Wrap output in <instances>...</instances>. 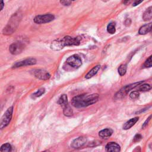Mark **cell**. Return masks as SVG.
<instances>
[{
	"mask_svg": "<svg viewBox=\"0 0 152 152\" xmlns=\"http://www.w3.org/2000/svg\"><path fill=\"white\" fill-rule=\"evenodd\" d=\"M99 97V96L97 93L80 94L72 98L71 104L75 107L82 108L96 103Z\"/></svg>",
	"mask_w": 152,
	"mask_h": 152,
	"instance_id": "obj_1",
	"label": "cell"
},
{
	"mask_svg": "<svg viewBox=\"0 0 152 152\" xmlns=\"http://www.w3.org/2000/svg\"><path fill=\"white\" fill-rule=\"evenodd\" d=\"M20 20L21 19L19 14L16 13L14 14L9 20V22L6 26V27H4L3 30V33L4 34H12L17 28Z\"/></svg>",
	"mask_w": 152,
	"mask_h": 152,
	"instance_id": "obj_2",
	"label": "cell"
},
{
	"mask_svg": "<svg viewBox=\"0 0 152 152\" xmlns=\"http://www.w3.org/2000/svg\"><path fill=\"white\" fill-rule=\"evenodd\" d=\"M144 82V81H138V82H136L134 83H132L128 85H126L124 87H123L122 88H121L115 94L114 96V99L115 100H119V99H121L123 97H124L128 92H129L132 89L135 88L136 87H137L138 86L140 85L141 84H142Z\"/></svg>",
	"mask_w": 152,
	"mask_h": 152,
	"instance_id": "obj_3",
	"label": "cell"
},
{
	"mask_svg": "<svg viewBox=\"0 0 152 152\" xmlns=\"http://www.w3.org/2000/svg\"><path fill=\"white\" fill-rule=\"evenodd\" d=\"M59 39H60L62 47L63 48L65 46H73V45L77 46L80 43V38L79 37H72L69 36H66Z\"/></svg>",
	"mask_w": 152,
	"mask_h": 152,
	"instance_id": "obj_4",
	"label": "cell"
},
{
	"mask_svg": "<svg viewBox=\"0 0 152 152\" xmlns=\"http://www.w3.org/2000/svg\"><path fill=\"white\" fill-rule=\"evenodd\" d=\"M13 112V107L11 106L8 107L5 112L4 113L3 116L1 118V122H0V128L1 129H3L6 127L10 122Z\"/></svg>",
	"mask_w": 152,
	"mask_h": 152,
	"instance_id": "obj_5",
	"label": "cell"
},
{
	"mask_svg": "<svg viewBox=\"0 0 152 152\" xmlns=\"http://www.w3.org/2000/svg\"><path fill=\"white\" fill-rule=\"evenodd\" d=\"M55 18V16L52 14H45L43 15H38L36 16L33 20L36 24H44L49 23L53 21Z\"/></svg>",
	"mask_w": 152,
	"mask_h": 152,
	"instance_id": "obj_6",
	"label": "cell"
},
{
	"mask_svg": "<svg viewBox=\"0 0 152 152\" xmlns=\"http://www.w3.org/2000/svg\"><path fill=\"white\" fill-rule=\"evenodd\" d=\"M66 62L69 65L75 68H78L82 65V61L81 58L76 54L72 55L68 57Z\"/></svg>",
	"mask_w": 152,
	"mask_h": 152,
	"instance_id": "obj_7",
	"label": "cell"
},
{
	"mask_svg": "<svg viewBox=\"0 0 152 152\" xmlns=\"http://www.w3.org/2000/svg\"><path fill=\"white\" fill-rule=\"evenodd\" d=\"M36 62H37V61L35 58H27V59L16 62L15 64H13V65L12 66V68H16L21 66H27V65H35Z\"/></svg>",
	"mask_w": 152,
	"mask_h": 152,
	"instance_id": "obj_8",
	"label": "cell"
},
{
	"mask_svg": "<svg viewBox=\"0 0 152 152\" xmlns=\"http://www.w3.org/2000/svg\"><path fill=\"white\" fill-rule=\"evenodd\" d=\"M24 45L21 42H15L12 43L9 47V50L12 55H18L21 53L24 49Z\"/></svg>",
	"mask_w": 152,
	"mask_h": 152,
	"instance_id": "obj_9",
	"label": "cell"
},
{
	"mask_svg": "<svg viewBox=\"0 0 152 152\" xmlns=\"http://www.w3.org/2000/svg\"><path fill=\"white\" fill-rule=\"evenodd\" d=\"M87 142V138L86 137H79L75 139H74L71 144V147L73 148H80L83 147Z\"/></svg>",
	"mask_w": 152,
	"mask_h": 152,
	"instance_id": "obj_10",
	"label": "cell"
},
{
	"mask_svg": "<svg viewBox=\"0 0 152 152\" xmlns=\"http://www.w3.org/2000/svg\"><path fill=\"white\" fill-rule=\"evenodd\" d=\"M33 74L35 77L42 80H48L50 77V74L47 71L41 69L34 70Z\"/></svg>",
	"mask_w": 152,
	"mask_h": 152,
	"instance_id": "obj_11",
	"label": "cell"
},
{
	"mask_svg": "<svg viewBox=\"0 0 152 152\" xmlns=\"http://www.w3.org/2000/svg\"><path fill=\"white\" fill-rule=\"evenodd\" d=\"M105 150L108 152H119L121 151L120 145L115 142H110L105 147Z\"/></svg>",
	"mask_w": 152,
	"mask_h": 152,
	"instance_id": "obj_12",
	"label": "cell"
},
{
	"mask_svg": "<svg viewBox=\"0 0 152 152\" xmlns=\"http://www.w3.org/2000/svg\"><path fill=\"white\" fill-rule=\"evenodd\" d=\"M152 30V23H150L148 24H146L141 26L139 30L138 33L141 35L146 34L147 33H149Z\"/></svg>",
	"mask_w": 152,
	"mask_h": 152,
	"instance_id": "obj_13",
	"label": "cell"
},
{
	"mask_svg": "<svg viewBox=\"0 0 152 152\" xmlns=\"http://www.w3.org/2000/svg\"><path fill=\"white\" fill-rule=\"evenodd\" d=\"M139 118L138 117H135L133 118L130 119L129 120H128V121H126L124 125H123V129L125 130H127L130 129L132 126H133L135 123L138 121Z\"/></svg>",
	"mask_w": 152,
	"mask_h": 152,
	"instance_id": "obj_14",
	"label": "cell"
},
{
	"mask_svg": "<svg viewBox=\"0 0 152 152\" xmlns=\"http://www.w3.org/2000/svg\"><path fill=\"white\" fill-rule=\"evenodd\" d=\"M113 134V130L111 128H105L99 131V135L101 138H107L112 135Z\"/></svg>",
	"mask_w": 152,
	"mask_h": 152,
	"instance_id": "obj_15",
	"label": "cell"
},
{
	"mask_svg": "<svg viewBox=\"0 0 152 152\" xmlns=\"http://www.w3.org/2000/svg\"><path fill=\"white\" fill-rule=\"evenodd\" d=\"M100 68V65H97L94 66L90 71H89L87 72V74L85 76V78L86 79H90V78H92L93 76H94L98 72Z\"/></svg>",
	"mask_w": 152,
	"mask_h": 152,
	"instance_id": "obj_16",
	"label": "cell"
},
{
	"mask_svg": "<svg viewBox=\"0 0 152 152\" xmlns=\"http://www.w3.org/2000/svg\"><path fill=\"white\" fill-rule=\"evenodd\" d=\"M152 18V6L148 7L142 15V19L145 21L150 20Z\"/></svg>",
	"mask_w": 152,
	"mask_h": 152,
	"instance_id": "obj_17",
	"label": "cell"
},
{
	"mask_svg": "<svg viewBox=\"0 0 152 152\" xmlns=\"http://www.w3.org/2000/svg\"><path fill=\"white\" fill-rule=\"evenodd\" d=\"M50 48L53 50H59L63 49L60 42V39H58L53 40L50 45Z\"/></svg>",
	"mask_w": 152,
	"mask_h": 152,
	"instance_id": "obj_18",
	"label": "cell"
},
{
	"mask_svg": "<svg viewBox=\"0 0 152 152\" xmlns=\"http://www.w3.org/2000/svg\"><path fill=\"white\" fill-rule=\"evenodd\" d=\"M58 103L60 104L62 107L66 106L68 104V97L66 94H62L58 99Z\"/></svg>",
	"mask_w": 152,
	"mask_h": 152,
	"instance_id": "obj_19",
	"label": "cell"
},
{
	"mask_svg": "<svg viewBox=\"0 0 152 152\" xmlns=\"http://www.w3.org/2000/svg\"><path fill=\"white\" fill-rule=\"evenodd\" d=\"M152 88V86L149 84H140L138 88V91H149Z\"/></svg>",
	"mask_w": 152,
	"mask_h": 152,
	"instance_id": "obj_20",
	"label": "cell"
},
{
	"mask_svg": "<svg viewBox=\"0 0 152 152\" xmlns=\"http://www.w3.org/2000/svg\"><path fill=\"white\" fill-rule=\"evenodd\" d=\"M63 108H64L63 113H64L65 116H71L72 115L73 110H72V109L71 108V107L68 104H67L66 106H65Z\"/></svg>",
	"mask_w": 152,
	"mask_h": 152,
	"instance_id": "obj_21",
	"label": "cell"
},
{
	"mask_svg": "<svg viewBox=\"0 0 152 152\" xmlns=\"http://www.w3.org/2000/svg\"><path fill=\"white\" fill-rule=\"evenodd\" d=\"M107 31L110 34H114L116 31L115 23L114 22H111L107 26Z\"/></svg>",
	"mask_w": 152,
	"mask_h": 152,
	"instance_id": "obj_22",
	"label": "cell"
},
{
	"mask_svg": "<svg viewBox=\"0 0 152 152\" xmlns=\"http://www.w3.org/2000/svg\"><path fill=\"white\" fill-rule=\"evenodd\" d=\"M12 150V146L10 143H5L1 145L0 151L1 152H9Z\"/></svg>",
	"mask_w": 152,
	"mask_h": 152,
	"instance_id": "obj_23",
	"label": "cell"
},
{
	"mask_svg": "<svg viewBox=\"0 0 152 152\" xmlns=\"http://www.w3.org/2000/svg\"><path fill=\"white\" fill-rule=\"evenodd\" d=\"M126 69H127V65L126 64H122L121 65L118 69V71L119 74L121 76H123L125 74L126 72Z\"/></svg>",
	"mask_w": 152,
	"mask_h": 152,
	"instance_id": "obj_24",
	"label": "cell"
},
{
	"mask_svg": "<svg viewBox=\"0 0 152 152\" xmlns=\"http://www.w3.org/2000/svg\"><path fill=\"white\" fill-rule=\"evenodd\" d=\"M45 93V88L43 87H42L40 88H39L38 90H37V91H36L34 93H33V97L36 98V97H39L40 96H41L42 94H43Z\"/></svg>",
	"mask_w": 152,
	"mask_h": 152,
	"instance_id": "obj_25",
	"label": "cell"
},
{
	"mask_svg": "<svg viewBox=\"0 0 152 152\" xmlns=\"http://www.w3.org/2000/svg\"><path fill=\"white\" fill-rule=\"evenodd\" d=\"M144 68H150L152 67V55L150 56L144 62L143 64Z\"/></svg>",
	"mask_w": 152,
	"mask_h": 152,
	"instance_id": "obj_26",
	"label": "cell"
},
{
	"mask_svg": "<svg viewBox=\"0 0 152 152\" xmlns=\"http://www.w3.org/2000/svg\"><path fill=\"white\" fill-rule=\"evenodd\" d=\"M140 96L139 91H132L129 94V97L132 99H137Z\"/></svg>",
	"mask_w": 152,
	"mask_h": 152,
	"instance_id": "obj_27",
	"label": "cell"
},
{
	"mask_svg": "<svg viewBox=\"0 0 152 152\" xmlns=\"http://www.w3.org/2000/svg\"><path fill=\"white\" fill-rule=\"evenodd\" d=\"M75 1V0H60V2L64 6H68Z\"/></svg>",
	"mask_w": 152,
	"mask_h": 152,
	"instance_id": "obj_28",
	"label": "cell"
},
{
	"mask_svg": "<svg viewBox=\"0 0 152 152\" xmlns=\"http://www.w3.org/2000/svg\"><path fill=\"white\" fill-rule=\"evenodd\" d=\"M141 139H142V136H141L140 134H136V135L134 136V139H133V141H134V142H138V141H140Z\"/></svg>",
	"mask_w": 152,
	"mask_h": 152,
	"instance_id": "obj_29",
	"label": "cell"
},
{
	"mask_svg": "<svg viewBox=\"0 0 152 152\" xmlns=\"http://www.w3.org/2000/svg\"><path fill=\"white\" fill-rule=\"evenodd\" d=\"M151 118H152V115H151L150 116H149V117L145 121V122H144V124H143L142 125V128H144L147 125V124H148V122H149V121H150V119H151Z\"/></svg>",
	"mask_w": 152,
	"mask_h": 152,
	"instance_id": "obj_30",
	"label": "cell"
},
{
	"mask_svg": "<svg viewBox=\"0 0 152 152\" xmlns=\"http://www.w3.org/2000/svg\"><path fill=\"white\" fill-rule=\"evenodd\" d=\"M143 1H144V0H134V2H133L132 5H133L134 7H135V6L139 5L140 4H141Z\"/></svg>",
	"mask_w": 152,
	"mask_h": 152,
	"instance_id": "obj_31",
	"label": "cell"
},
{
	"mask_svg": "<svg viewBox=\"0 0 152 152\" xmlns=\"http://www.w3.org/2000/svg\"><path fill=\"white\" fill-rule=\"evenodd\" d=\"M124 24L126 26H130V24H131V20L130 18H127L125 20V22H124Z\"/></svg>",
	"mask_w": 152,
	"mask_h": 152,
	"instance_id": "obj_32",
	"label": "cell"
},
{
	"mask_svg": "<svg viewBox=\"0 0 152 152\" xmlns=\"http://www.w3.org/2000/svg\"><path fill=\"white\" fill-rule=\"evenodd\" d=\"M132 0H122V3L126 5L129 4Z\"/></svg>",
	"mask_w": 152,
	"mask_h": 152,
	"instance_id": "obj_33",
	"label": "cell"
},
{
	"mask_svg": "<svg viewBox=\"0 0 152 152\" xmlns=\"http://www.w3.org/2000/svg\"><path fill=\"white\" fill-rule=\"evenodd\" d=\"M150 106H148V107H145V108H144V109H142V110H140V111H138V112H137L136 113H141V112H144V110H146L147 109H148L149 107H150Z\"/></svg>",
	"mask_w": 152,
	"mask_h": 152,
	"instance_id": "obj_34",
	"label": "cell"
},
{
	"mask_svg": "<svg viewBox=\"0 0 152 152\" xmlns=\"http://www.w3.org/2000/svg\"><path fill=\"white\" fill-rule=\"evenodd\" d=\"M1 10H2L3 9V8H4V1H3V0H1Z\"/></svg>",
	"mask_w": 152,
	"mask_h": 152,
	"instance_id": "obj_35",
	"label": "cell"
},
{
	"mask_svg": "<svg viewBox=\"0 0 152 152\" xmlns=\"http://www.w3.org/2000/svg\"><path fill=\"white\" fill-rule=\"evenodd\" d=\"M148 147H149V148H150L151 150H152V143L150 144L149 145H148Z\"/></svg>",
	"mask_w": 152,
	"mask_h": 152,
	"instance_id": "obj_36",
	"label": "cell"
}]
</instances>
